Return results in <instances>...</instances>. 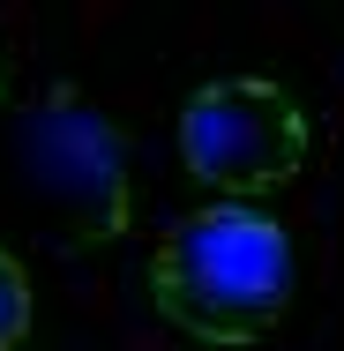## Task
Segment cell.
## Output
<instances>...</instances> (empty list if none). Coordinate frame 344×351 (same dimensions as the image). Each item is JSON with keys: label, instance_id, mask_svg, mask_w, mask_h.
<instances>
[{"label": "cell", "instance_id": "cell-2", "mask_svg": "<svg viewBox=\"0 0 344 351\" xmlns=\"http://www.w3.org/2000/svg\"><path fill=\"white\" fill-rule=\"evenodd\" d=\"M307 149H314V120L299 112L292 90L262 75H217L180 105V165L209 195L262 202L307 172Z\"/></svg>", "mask_w": 344, "mask_h": 351}, {"label": "cell", "instance_id": "cell-3", "mask_svg": "<svg viewBox=\"0 0 344 351\" xmlns=\"http://www.w3.org/2000/svg\"><path fill=\"white\" fill-rule=\"evenodd\" d=\"M30 337V277H23V262L0 247V351L23 344Z\"/></svg>", "mask_w": 344, "mask_h": 351}, {"label": "cell", "instance_id": "cell-1", "mask_svg": "<svg viewBox=\"0 0 344 351\" xmlns=\"http://www.w3.org/2000/svg\"><path fill=\"white\" fill-rule=\"evenodd\" d=\"M150 299L195 344H255L292 314V239L270 210L209 195L157 239Z\"/></svg>", "mask_w": 344, "mask_h": 351}]
</instances>
